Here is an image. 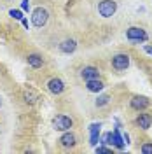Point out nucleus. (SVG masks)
I'll return each instance as SVG.
<instances>
[{"instance_id": "1", "label": "nucleus", "mask_w": 152, "mask_h": 154, "mask_svg": "<svg viewBox=\"0 0 152 154\" xmlns=\"http://www.w3.org/2000/svg\"><path fill=\"white\" fill-rule=\"evenodd\" d=\"M47 19H49V12L44 9V7L33 9V12H32V25H33V26L42 28V26L47 23Z\"/></svg>"}, {"instance_id": "2", "label": "nucleus", "mask_w": 152, "mask_h": 154, "mask_svg": "<svg viewBox=\"0 0 152 154\" xmlns=\"http://www.w3.org/2000/svg\"><path fill=\"white\" fill-rule=\"evenodd\" d=\"M115 9H117V4H115L114 0H102V2L98 4V12H100V16H103V18L114 16Z\"/></svg>"}, {"instance_id": "3", "label": "nucleus", "mask_w": 152, "mask_h": 154, "mask_svg": "<svg viewBox=\"0 0 152 154\" xmlns=\"http://www.w3.org/2000/svg\"><path fill=\"white\" fill-rule=\"evenodd\" d=\"M53 125H54V128H56L58 131H68V130L74 126V121H72V117H68V116L59 114L53 119Z\"/></svg>"}, {"instance_id": "4", "label": "nucleus", "mask_w": 152, "mask_h": 154, "mask_svg": "<svg viewBox=\"0 0 152 154\" xmlns=\"http://www.w3.org/2000/svg\"><path fill=\"white\" fill-rule=\"evenodd\" d=\"M126 37H128V40H131V42H145L147 40V33H145L143 28L131 26V28H128V32H126Z\"/></svg>"}, {"instance_id": "5", "label": "nucleus", "mask_w": 152, "mask_h": 154, "mask_svg": "<svg viewBox=\"0 0 152 154\" xmlns=\"http://www.w3.org/2000/svg\"><path fill=\"white\" fill-rule=\"evenodd\" d=\"M112 67L115 68V70H126V68L129 67V56L128 54H115L114 58H112Z\"/></svg>"}, {"instance_id": "6", "label": "nucleus", "mask_w": 152, "mask_h": 154, "mask_svg": "<svg viewBox=\"0 0 152 154\" xmlns=\"http://www.w3.org/2000/svg\"><path fill=\"white\" fill-rule=\"evenodd\" d=\"M47 89L53 93V95H59V93H63L65 84H63V81H61V79L54 77V79H51V81L47 82Z\"/></svg>"}, {"instance_id": "7", "label": "nucleus", "mask_w": 152, "mask_h": 154, "mask_svg": "<svg viewBox=\"0 0 152 154\" xmlns=\"http://www.w3.org/2000/svg\"><path fill=\"white\" fill-rule=\"evenodd\" d=\"M81 77L84 81H91V79H98L100 77V70L96 67H84L81 70Z\"/></svg>"}, {"instance_id": "8", "label": "nucleus", "mask_w": 152, "mask_h": 154, "mask_svg": "<svg viewBox=\"0 0 152 154\" xmlns=\"http://www.w3.org/2000/svg\"><path fill=\"white\" fill-rule=\"evenodd\" d=\"M136 125L140 126L142 130H149L152 125V116L147 114V112H143V114H140L138 117H136Z\"/></svg>"}, {"instance_id": "9", "label": "nucleus", "mask_w": 152, "mask_h": 154, "mask_svg": "<svg viewBox=\"0 0 152 154\" xmlns=\"http://www.w3.org/2000/svg\"><path fill=\"white\" fill-rule=\"evenodd\" d=\"M77 48V42L74 38H67V40H63L61 44H59V49H61V53H65V54H70V53H74Z\"/></svg>"}, {"instance_id": "10", "label": "nucleus", "mask_w": 152, "mask_h": 154, "mask_svg": "<svg viewBox=\"0 0 152 154\" xmlns=\"http://www.w3.org/2000/svg\"><path fill=\"white\" fill-rule=\"evenodd\" d=\"M86 88L91 93H100L103 89V82L100 79H91V81H86Z\"/></svg>"}, {"instance_id": "11", "label": "nucleus", "mask_w": 152, "mask_h": 154, "mask_svg": "<svg viewBox=\"0 0 152 154\" xmlns=\"http://www.w3.org/2000/svg\"><path fill=\"white\" fill-rule=\"evenodd\" d=\"M112 145H114V147H117V149H119V151H123L124 149V138H123V135L119 133V130H114V131H112Z\"/></svg>"}, {"instance_id": "12", "label": "nucleus", "mask_w": 152, "mask_h": 154, "mask_svg": "<svg viewBox=\"0 0 152 154\" xmlns=\"http://www.w3.org/2000/svg\"><path fill=\"white\" fill-rule=\"evenodd\" d=\"M59 142H61L63 147H74L75 145V137H74V133H70V131H65V133L61 135Z\"/></svg>"}, {"instance_id": "13", "label": "nucleus", "mask_w": 152, "mask_h": 154, "mask_svg": "<svg viewBox=\"0 0 152 154\" xmlns=\"http://www.w3.org/2000/svg\"><path fill=\"white\" fill-rule=\"evenodd\" d=\"M149 105V98L147 96H135L133 100H131V107L133 109H145V107Z\"/></svg>"}, {"instance_id": "14", "label": "nucleus", "mask_w": 152, "mask_h": 154, "mask_svg": "<svg viewBox=\"0 0 152 154\" xmlns=\"http://www.w3.org/2000/svg\"><path fill=\"white\" fill-rule=\"evenodd\" d=\"M28 65L33 68H38L44 65V60H42V56H38V54H30L28 56Z\"/></svg>"}, {"instance_id": "15", "label": "nucleus", "mask_w": 152, "mask_h": 154, "mask_svg": "<svg viewBox=\"0 0 152 154\" xmlns=\"http://www.w3.org/2000/svg\"><path fill=\"white\" fill-rule=\"evenodd\" d=\"M108 102H110V96H108V95H102V96H98V98H96L95 105L96 107H105Z\"/></svg>"}, {"instance_id": "16", "label": "nucleus", "mask_w": 152, "mask_h": 154, "mask_svg": "<svg viewBox=\"0 0 152 154\" xmlns=\"http://www.w3.org/2000/svg\"><path fill=\"white\" fill-rule=\"evenodd\" d=\"M9 16H11V18H14V19H19V21L25 18V16H23V11H19V9H11L9 11Z\"/></svg>"}, {"instance_id": "17", "label": "nucleus", "mask_w": 152, "mask_h": 154, "mask_svg": "<svg viewBox=\"0 0 152 154\" xmlns=\"http://www.w3.org/2000/svg\"><path fill=\"white\" fill-rule=\"evenodd\" d=\"M100 128H102V123H93L89 126V133L91 135H100Z\"/></svg>"}, {"instance_id": "18", "label": "nucleus", "mask_w": 152, "mask_h": 154, "mask_svg": "<svg viewBox=\"0 0 152 154\" xmlns=\"http://www.w3.org/2000/svg\"><path fill=\"white\" fill-rule=\"evenodd\" d=\"M35 98H37V96L32 95V93H28V91L25 93V102H26V103H33V102H35Z\"/></svg>"}, {"instance_id": "19", "label": "nucleus", "mask_w": 152, "mask_h": 154, "mask_svg": "<svg viewBox=\"0 0 152 154\" xmlns=\"http://www.w3.org/2000/svg\"><path fill=\"white\" fill-rule=\"evenodd\" d=\"M142 152H143V154H152V144L142 145Z\"/></svg>"}, {"instance_id": "20", "label": "nucleus", "mask_w": 152, "mask_h": 154, "mask_svg": "<svg viewBox=\"0 0 152 154\" xmlns=\"http://www.w3.org/2000/svg\"><path fill=\"white\" fill-rule=\"evenodd\" d=\"M112 149L110 147H105V145H96V152H110Z\"/></svg>"}, {"instance_id": "21", "label": "nucleus", "mask_w": 152, "mask_h": 154, "mask_svg": "<svg viewBox=\"0 0 152 154\" xmlns=\"http://www.w3.org/2000/svg\"><path fill=\"white\" fill-rule=\"evenodd\" d=\"M21 11H25V12L30 11V0H23L21 2Z\"/></svg>"}, {"instance_id": "22", "label": "nucleus", "mask_w": 152, "mask_h": 154, "mask_svg": "<svg viewBox=\"0 0 152 154\" xmlns=\"http://www.w3.org/2000/svg\"><path fill=\"white\" fill-rule=\"evenodd\" d=\"M123 138H124V144H126V145L129 144V135H128V133H124V135H123Z\"/></svg>"}, {"instance_id": "23", "label": "nucleus", "mask_w": 152, "mask_h": 154, "mask_svg": "<svg viewBox=\"0 0 152 154\" xmlns=\"http://www.w3.org/2000/svg\"><path fill=\"white\" fill-rule=\"evenodd\" d=\"M21 23H23V26H25V28H28V19H26V18L21 19Z\"/></svg>"}, {"instance_id": "24", "label": "nucleus", "mask_w": 152, "mask_h": 154, "mask_svg": "<svg viewBox=\"0 0 152 154\" xmlns=\"http://www.w3.org/2000/svg\"><path fill=\"white\" fill-rule=\"evenodd\" d=\"M145 53H149V54H152V46H145Z\"/></svg>"}, {"instance_id": "25", "label": "nucleus", "mask_w": 152, "mask_h": 154, "mask_svg": "<svg viewBox=\"0 0 152 154\" xmlns=\"http://www.w3.org/2000/svg\"><path fill=\"white\" fill-rule=\"evenodd\" d=\"M0 107H2V100H0Z\"/></svg>"}]
</instances>
